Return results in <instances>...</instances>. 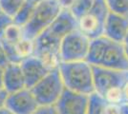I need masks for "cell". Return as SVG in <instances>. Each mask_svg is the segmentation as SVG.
<instances>
[{
  "label": "cell",
  "mask_w": 128,
  "mask_h": 114,
  "mask_svg": "<svg viewBox=\"0 0 128 114\" xmlns=\"http://www.w3.org/2000/svg\"><path fill=\"white\" fill-rule=\"evenodd\" d=\"M86 61L95 67L128 71V57L122 43L113 41L104 35L91 40Z\"/></svg>",
  "instance_id": "obj_1"
},
{
  "label": "cell",
  "mask_w": 128,
  "mask_h": 114,
  "mask_svg": "<svg viewBox=\"0 0 128 114\" xmlns=\"http://www.w3.org/2000/svg\"><path fill=\"white\" fill-rule=\"evenodd\" d=\"M58 69L67 89L86 95L95 92L93 66L86 60L60 62Z\"/></svg>",
  "instance_id": "obj_2"
},
{
  "label": "cell",
  "mask_w": 128,
  "mask_h": 114,
  "mask_svg": "<svg viewBox=\"0 0 128 114\" xmlns=\"http://www.w3.org/2000/svg\"><path fill=\"white\" fill-rule=\"evenodd\" d=\"M61 9L58 0H42L38 3L32 18L23 27V37L34 40L52 24Z\"/></svg>",
  "instance_id": "obj_3"
},
{
  "label": "cell",
  "mask_w": 128,
  "mask_h": 114,
  "mask_svg": "<svg viewBox=\"0 0 128 114\" xmlns=\"http://www.w3.org/2000/svg\"><path fill=\"white\" fill-rule=\"evenodd\" d=\"M31 89L39 106L56 105L65 89L58 67L52 69Z\"/></svg>",
  "instance_id": "obj_4"
},
{
  "label": "cell",
  "mask_w": 128,
  "mask_h": 114,
  "mask_svg": "<svg viewBox=\"0 0 128 114\" xmlns=\"http://www.w3.org/2000/svg\"><path fill=\"white\" fill-rule=\"evenodd\" d=\"M91 39L78 29L68 33L61 40L59 48L60 62L84 61L90 49Z\"/></svg>",
  "instance_id": "obj_5"
},
{
  "label": "cell",
  "mask_w": 128,
  "mask_h": 114,
  "mask_svg": "<svg viewBox=\"0 0 128 114\" xmlns=\"http://www.w3.org/2000/svg\"><path fill=\"white\" fill-rule=\"evenodd\" d=\"M108 13L109 10L105 0H94L90 11L78 20V29L91 40L102 36Z\"/></svg>",
  "instance_id": "obj_6"
},
{
  "label": "cell",
  "mask_w": 128,
  "mask_h": 114,
  "mask_svg": "<svg viewBox=\"0 0 128 114\" xmlns=\"http://www.w3.org/2000/svg\"><path fill=\"white\" fill-rule=\"evenodd\" d=\"M95 92L103 96L114 87H122L128 79V71H118L112 69L93 66Z\"/></svg>",
  "instance_id": "obj_7"
},
{
  "label": "cell",
  "mask_w": 128,
  "mask_h": 114,
  "mask_svg": "<svg viewBox=\"0 0 128 114\" xmlns=\"http://www.w3.org/2000/svg\"><path fill=\"white\" fill-rule=\"evenodd\" d=\"M6 108L12 114H34L39 108V104L32 89L24 87L18 91L9 93Z\"/></svg>",
  "instance_id": "obj_8"
},
{
  "label": "cell",
  "mask_w": 128,
  "mask_h": 114,
  "mask_svg": "<svg viewBox=\"0 0 128 114\" xmlns=\"http://www.w3.org/2000/svg\"><path fill=\"white\" fill-rule=\"evenodd\" d=\"M88 105L89 95L75 92L65 87L54 106L59 114H87Z\"/></svg>",
  "instance_id": "obj_9"
},
{
  "label": "cell",
  "mask_w": 128,
  "mask_h": 114,
  "mask_svg": "<svg viewBox=\"0 0 128 114\" xmlns=\"http://www.w3.org/2000/svg\"><path fill=\"white\" fill-rule=\"evenodd\" d=\"M20 66L24 74L26 87L29 88H32L52 70V68H50L40 57L34 54L24 58Z\"/></svg>",
  "instance_id": "obj_10"
},
{
  "label": "cell",
  "mask_w": 128,
  "mask_h": 114,
  "mask_svg": "<svg viewBox=\"0 0 128 114\" xmlns=\"http://www.w3.org/2000/svg\"><path fill=\"white\" fill-rule=\"evenodd\" d=\"M78 29V19L69 9H61L58 15L45 31L54 37L62 40L68 33Z\"/></svg>",
  "instance_id": "obj_11"
},
{
  "label": "cell",
  "mask_w": 128,
  "mask_h": 114,
  "mask_svg": "<svg viewBox=\"0 0 128 114\" xmlns=\"http://www.w3.org/2000/svg\"><path fill=\"white\" fill-rule=\"evenodd\" d=\"M128 34V17L109 11L103 35L116 42H122Z\"/></svg>",
  "instance_id": "obj_12"
},
{
  "label": "cell",
  "mask_w": 128,
  "mask_h": 114,
  "mask_svg": "<svg viewBox=\"0 0 128 114\" xmlns=\"http://www.w3.org/2000/svg\"><path fill=\"white\" fill-rule=\"evenodd\" d=\"M4 87L9 93L27 87L20 64L9 63L4 68Z\"/></svg>",
  "instance_id": "obj_13"
},
{
  "label": "cell",
  "mask_w": 128,
  "mask_h": 114,
  "mask_svg": "<svg viewBox=\"0 0 128 114\" xmlns=\"http://www.w3.org/2000/svg\"><path fill=\"white\" fill-rule=\"evenodd\" d=\"M108 103L103 96L96 92L89 95V105L87 114H107Z\"/></svg>",
  "instance_id": "obj_14"
},
{
  "label": "cell",
  "mask_w": 128,
  "mask_h": 114,
  "mask_svg": "<svg viewBox=\"0 0 128 114\" xmlns=\"http://www.w3.org/2000/svg\"><path fill=\"white\" fill-rule=\"evenodd\" d=\"M36 4L25 1V3L22 5V7L19 9V11H17L14 14V16L12 17V22L16 25H18V26L23 28L32 18V13H34V9H36Z\"/></svg>",
  "instance_id": "obj_15"
},
{
  "label": "cell",
  "mask_w": 128,
  "mask_h": 114,
  "mask_svg": "<svg viewBox=\"0 0 128 114\" xmlns=\"http://www.w3.org/2000/svg\"><path fill=\"white\" fill-rule=\"evenodd\" d=\"M93 4H94V0H74L69 10L78 20L80 17L83 16L90 11Z\"/></svg>",
  "instance_id": "obj_16"
},
{
  "label": "cell",
  "mask_w": 128,
  "mask_h": 114,
  "mask_svg": "<svg viewBox=\"0 0 128 114\" xmlns=\"http://www.w3.org/2000/svg\"><path fill=\"white\" fill-rule=\"evenodd\" d=\"M26 0H0V11L5 14L14 17Z\"/></svg>",
  "instance_id": "obj_17"
},
{
  "label": "cell",
  "mask_w": 128,
  "mask_h": 114,
  "mask_svg": "<svg viewBox=\"0 0 128 114\" xmlns=\"http://www.w3.org/2000/svg\"><path fill=\"white\" fill-rule=\"evenodd\" d=\"M23 38V28L16 25L14 22L12 23L9 27L6 29L5 33L3 34V37L1 39H4L8 42L16 44L19 40Z\"/></svg>",
  "instance_id": "obj_18"
},
{
  "label": "cell",
  "mask_w": 128,
  "mask_h": 114,
  "mask_svg": "<svg viewBox=\"0 0 128 114\" xmlns=\"http://www.w3.org/2000/svg\"><path fill=\"white\" fill-rule=\"evenodd\" d=\"M16 45V49L18 50L20 56L22 57V59L34 54V40L23 37Z\"/></svg>",
  "instance_id": "obj_19"
},
{
  "label": "cell",
  "mask_w": 128,
  "mask_h": 114,
  "mask_svg": "<svg viewBox=\"0 0 128 114\" xmlns=\"http://www.w3.org/2000/svg\"><path fill=\"white\" fill-rule=\"evenodd\" d=\"M111 12L128 17V0H105Z\"/></svg>",
  "instance_id": "obj_20"
},
{
  "label": "cell",
  "mask_w": 128,
  "mask_h": 114,
  "mask_svg": "<svg viewBox=\"0 0 128 114\" xmlns=\"http://www.w3.org/2000/svg\"><path fill=\"white\" fill-rule=\"evenodd\" d=\"M3 46H4V49L6 50V53L8 56V59L10 61V63H17V64H20L21 63L22 57L20 56L18 50L16 49V45L11 42H8L4 39H1Z\"/></svg>",
  "instance_id": "obj_21"
},
{
  "label": "cell",
  "mask_w": 128,
  "mask_h": 114,
  "mask_svg": "<svg viewBox=\"0 0 128 114\" xmlns=\"http://www.w3.org/2000/svg\"><path fill=\"white\" fill-rule=\"evenodd\" d=\"M122 87L111 88L103 95V97L106 100L107 103L111 104V105H118V106L124 103V98H123L122 88Z\"/></svg>",
  "instance_id": "obj_22"
},
{
  "label": "cell",
  "mask_w": 128,
  "mask_h": 114,
  "mask_svg": "<svg viewBox=\"0 0 128 114\" xmlns=\"http://www.w3.org/2000/svg\"><path fill=\"white\" fill-rule=\"evenodd\" d=\"M12 23V17L5 14L4 12H0V39L3 37L6 29Z\"/></svg>",
  "instance_id": "obj_23"
},
{
  "label": "cell",
  "mask_w": 128,
  "mask_h": 114,
  "mask_svg": "<svg viewBox=\"0 0 128 114\" xmlns=\"http://www.w3.org/2000/svg\"><path fill=\"white\" fill-rule=\"evenodd\" d=\"M34 114H59L54 105L52 106H39Z\"/></svg>",
  "instance_id": "obj_24"
},
{
  "label": "cell",
  "mask_w": 128,
  "mask_h": 114,
  "mask_svg": "<svg viewBox=\"0 0 128 114\" xmlns=\"http://www.w3.org/2000/svg\"><path fill=\"white\" fill-rule=\"evenodd\" d=\"M9 63H10V61L8 59V56H7L6 50L4 49L3 43L0 39V68H5Z\"/></svg>",
  "instance_id": "obj_25"
},
{
  "label": "cell",
  "mask_w": 128,
  "mask_h": 114,
  "mask_svg": "<svg viewBox=\"0 0 128 114\" xmlns=\"http://www.w3.org/2000/svg\"><path fill=\"white\" fill-rule=\"evenodd\" d=\"M9 96V92L6 90V88H0V109L6 108V102Z\"/></svg>",
  "instance_id": "obj_26"
},
{
  "label": "cell",
  "mask_w": 128,
  "mask_h": 114,
  "mask_svg": "<svg viewBox=\"0 0 128 114\" xmlns=\"http://www.w3.org/2000/svg\"><path fill=\"white\" fill-rule=\"evenodd\" d=\"M58 2L62 9H70L74 0H58Z\"/></svg>",
  "instance_id": "obj_27"
},
{
  "label": "cell",
  "mask_w": 128,
  "mask_h": 114,
  "mask_svg": "<svg viewBox=\"0 0 128 114\" xmlns=\"http://www.w3.org/2000/svg\"><path fill=\"white\" fill-rule=\"evenodd\" d=\"M122 93H123V98H124V102L128 103V79L126 82L123 84L122 86Z\"/></svg>",
  "instance_id": "obj_28"
},
{
  "label": "cell",
  "mask_w": 128,
  "mask_h": 114,
  "mask_svg": "<svg viewBox=\"0 0 128 114\" xmlns=\"http://www.w3.org/2000/svg\"><path fill=\"white\" fill-rule=\"evenodd\" d=\"M3 87H4V68H0V88Z\"/></svg>",
  "instance_id": "obj_29"
},
{
  "label": "cell",
  "mask_w": 128,
  "mask_h": 114,
  "mask_svg": "<svg viewBox=\"0 0 128 114\" xmlns=\"http://www.w3.org/2000/svg\"><path fill=\"white\" fill-rule=\"evenodd\" d=\"M122 43V46L123 48H124V50H125V53H126V55H127L128 57V34L126 35V37L124 38V40H123Z\"/></svg>",
  "instance_id": "obj_30"
},
{
  "label": "cell",
  "mask_w": 128,
  "mask_h": 114,
  "mask_svg": "<svg viewBox=\"0 0 128 114\" xmlns=\"http://www.w3.org/2000/svg\"><path fill=\"white\" fill-rule=\"evenodd\" d=\"M0 114H12V113L7 108H2V109H0Z\"/></svg>",
  "instance_id": "obj_31"
},
{
  "label": "cell",
  "mask_w": 128,
  "mask_h": 114,
  "mask_svg": "<svg viewBox=\"0 0 128 114\" xmlns=\"http://www.w3.org/2000/svg\"><path fill=\"white\" fill-rule=\"evenodd\" d=\"M28 2H31V3H34V4H38L39 2H41L42 0H26Z\"/></svg>",
  "instance_id": "obj_32"
}]
</instances>
